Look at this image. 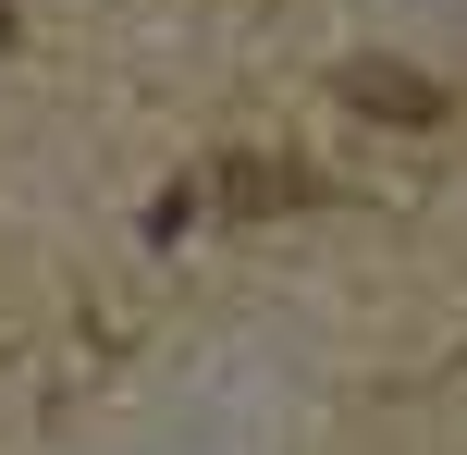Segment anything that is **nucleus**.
Wrapping results in <instances>:
<instances>
[{"instance_id":"1","label":"nucleus","mask_w":467,"mask_h":455,"mask_svg":"<svg viewBox=\"0 0 467 455\" xmlns=\"http://www.w3.org/2000/svg\"><path fill=\"white\" fill-rule=\"evenodd\" d=\"M345 98H357V111H381V123H443V87L406 74V62H345Z\"/></svg>"},{"instance_id":"2","label":"nucleus","mask_w":467,"mask_h":455,"mask_svg":"<svg viewBox=\"0 0 467 455\" xmlns=\"http://www.w3.org/2000/svg\"><path fill=\"white\" fill-rule=\"evenodd\" d=\"M0 49H13V0H0Z\"/></svg>"}]
</instances>
